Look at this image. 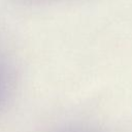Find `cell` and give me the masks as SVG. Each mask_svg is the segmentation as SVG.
I'll return each mask as SVG.
<instances>
[{
    "label": "cell",
    "mask_w": 132,
    "mask_h": 132,
    "mask_svg": "<svg viewBox=\"0 0 132 132\" xmlns=\"http://www.w3.org/2000/svg\"><path fill=\"white\" fill-rule=\"evenodd\" d=\"M13 74L6 58L0 53V111L8 103L13 91Z\"/></svg>",
    "instance_id": "6da1fadb"
},
{
    "label": "cell",
    "mask_w": 132,
    "mask_h": 132,
    "mask_svg": "<svg viewBox=\"0 0 132 132\" xmlns=\"http://www.w3.org/2000/svg\"><path fill=\"white\" fill-rule=\"evenodd\" d=\"M60 132H90V131L81 130V129H65V130H62Z\"/></svg>",
    "instance_id": "7a4b0ae2"
}]
</instances>
